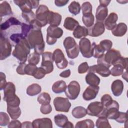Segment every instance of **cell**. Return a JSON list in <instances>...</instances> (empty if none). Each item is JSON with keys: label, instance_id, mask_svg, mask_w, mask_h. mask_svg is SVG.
<instances>
[{"label": "cell", "instance_id": "obj_1", "mask_svg": "<svg viewBox=\"0 0 128 128\" xmlns=\"http://www.w3.org/2000/svg\"><path fill=\"white\" fill-rule=\"evenodd\" d=\"M33 26L27 36V40L30 45L31 49H34V52L41 55L44 52L45 43L41 30V27L37 24L35 22L32 24Z\"/></svg>", "mask_w": 128, "mask_h": 128}, {"label": "cell", "instance_id": "obj_2", "mask_svg": "<svg viewBox=\"0 0 128 128\" xmlns=\"http://www.w3.org/2000/svg\"><path fill=\"white\" fill-rule=\"evenodd\" d=\"M31 48L26 38L21 39L16 45L12 55L20 63H25L28 60V55L30 52Z\"/></svg>", "mask_w": 128, "mask_h": 128}, {"label": "cell", "instance_id": "obj_3", "mask_svg": "<svg viewBox=\"0 0 128 128\" xmlns=\"http://www.w3.org/2000/svg\"><path fill=\"white\" fill-rule=\"evenodd\" d=\"M122 56L120 51L114 49H111L108 51L106 54L98 58L97 60L98 64H102L108 68H110L112 65L114 63Z\"/></svg>", "mask_w": 128, "mask_h": 128}, {"label": "cell", "instance_id": "obj_4", "mask_svg": "<svg viewBox=\"0 0 128 128\" xmlns=\"http://www.w3.org/2000/svg\"><path fill=\"white\" fill-rule=\"evenodd\" d=\"M63 44L68 56L70 58L74 59L78 56L80 53L79 46L74 38L70 36L66 38Z\"/></svg>", "mask_w": 128, "mask_h": 128}, {"label": "cell", "instance_id": "obj_5", "mask_svg": "<svg viewBox=\"0 0 128 128\" xmlns=\"http://www.w3.org/2000/svg\"><path fill=\"white\" fill-rule=\"evenodd\" d=\"M48 7L41 4L38 8L36 13V22L40 27L45 26L48 24V16L50 12Z\"/></svg>", "mask_w": 128, "mask_h": 128}, {"label": "cell", "instance_id": "obj_6", "mask_svg": "<svg viewBox=\"0 0 128 128\" xmlns=\"http://www.w3.org/2000/svg\"><path fill=\"white\" fill-rule=\"evenodd\" d=\"M120 106L118 103L113 100L112 103L107 107L104 108L98 117L103 116L110 120H116L119 112Z\"/></svg>", "mask_w": 128, "mask_h": 128}, {"label": "cell", "instance_id": "obj_7", "mask_svg": "<svg viewBox=\"0 0 128 128\" xmlns=\"http://www.w3.org/2000/svg\"><path fill=\"white\" fill-rule=\"evenodd\" d=\"M46 31V42L50 46L54 44L57 42V39L60 38L64 33L61 28L51 26L48 28Z\"/></svg>", "mask_w": 128, "mask_h": 128}, {"label": "cell", "instance_id": "obj_8", "mask_svg": "<svg viewBox=\"0 0 128 128\" xmlns=\"http://www.w3.org/2000/svg\"><path fill=\"white\" fill-rule=\"evenodd\" d=\"M12 53V45L6 37L0 34V60H2L10 56Z\"/></svg>", "mask_w": 128, "mask_h": 128}, {"label": "cell", "instance_id": "obj_9", "mask_svg": "<svg viewBox=\"0 0 128 128\" xmlns=\"http://www.w3.org/2000/svg\"><path fill=\"white\" fill-rule=\"evenodd\" d=\"M79 49L82 56L86 58H90L93 56V47L89 39L84 38L79 42Z\"/></svg>", "mask_w": 128, "mask_h": 128}, {"label": "cell", "instance_id": "obj_10", "mask_svg": "<svg viewBox=\"0 0 128 128\" xmlns=\"http://www.w3.org/2000/svg\"><path fill=\"white\" fill-rule=\"evenodd\" d=\"M80 92V86L79 83L75 80L71 82L67 86L65 94L68 98L74 100L78 98Z\"/></svg>", "mask_w": 128, "mask_h": 128}, {"label": "cell", "instance_id": "obj_11", "mask_svg": "<svg viewBox=\"0 0 128 128\" xmlns=\"http://www.w3.org/2000/svg\"><path fill=\"white\" fill-rule=\"evenodd\" d=\"M55 110L57 112H68L71 107V103L68 98L56 97L54 100Z\"/></svg>", "mask_w": 128, "mask_h": 128}, {"label": "cell", "instance_id": "obj_12", "mask_svg": "<svg viewBox=\"0 0 128 128\" xmlns=\"http://www.w3.org/2000/svg\"><path fill=\"white\" fill-rule=\"evenodd\" d=\"M42 62L41 67L46 72V74H50L54 70L53 55L50 52H46L42 54Z\"/></svg>", "mask_w": 128, "mask_h": 128}, {"label": "cell", "instance_id": "obj_13", "mask_svg": "<svg viewBox=\"0 0 128 128\" xmlns=\"http://www.w3.org/2000/svg\"><path fill=\"white\" fill-rule=\"evenodd\" d=\"M52 55L54 61L59 69H64L68 66V61L61 50L59 48L56 49Z\"/></svg>", "mask_w": 128, "mask_h": 128}, {"label": "cell", "instance_id": "obj_14", "mask_svg": "<svg viewBox=\"0 0 128 128\" xmlns=\"http://www.w3.org/2000/svg\"><path fill=\"white\" fill-rule=\"evenodd\" d=\"M16 89L15 85L12 82H7L4 89V100L8 102L14 98L16 96Z\"/></svg>", "mask_w": 128, "mask_h": 128}, {"label": "cell", "instance_id": "obj_15", "mask_svg": "<svg viewBox=\"0 0 128 128\" xmlns=\"http://www.w3.org/2000/svg\"><path fill=\"white\" fill-rule=\"evenodd\" d=\"M88 72L97 73L102 77H108L110 75L109 68L102 64H96L90 66L88 70Z\"/></svg>", "mask_w": 128, "mask_h": 128}, {"label": "cell", "instance_id": "obj_16", "mask_svg": "<svg viewBox=\"0 0 128 128\" xmlns=\"http://www.w3.org/2000/svg\"><path fill=\"white\" fill-rule=\"evenodd\" d=\"M105 31V26L102 22H97L88 28V35L92 37H98L102 35Z\"/></svg>", "mask_w": 128, "mask_h": 128}, {"label": "cell", "instance_id": "obj_17", "mask_svg": "<svg viewBox=\"0 0 128 128\" xmlns=\"http://www.w3.org/2000/svg\"><path fill=\"white\" fill-rule=\"evenodd\" d=\"M104 108L101 102H91L88 106L87 114L92 116H97L100 114Z\"/></svg>", "mask_w": 128, "mask_h": 128}, {"label": "cell", "instance_id": "obj_18", "mask_svg": "<svg viewBox=\"0 0 128 128\" xmlns=\"http://www.w3.org/2000/svg\"><path fill=\"white\" fill-rule=\"evenodd\" d=\"M99 90L100 87L98 86H90L84 92L82 98L86 101L92 100L96 97Z\"/></svg>", "mask_w": 128, "mask_h": 128}, {"label": "cell", "instance_id": "obj_19", "mask_svg": "<svg viewBox=\"0 0 128 128\" xmlns=\"http://www.w3.org/2000/svg\"><path fill=\"white\" fill-rule=\"evenodd\" d=\"M34 128H52V122L50 118H42L34 120L32 122Z\"/></svg>", "mask_w": 128, "mask_h": 128}, {"label": "cell", "instance_id": "obj_20", "mask_svg": "<svg viewBox=\"0 0 128 128\" xmlns=\"http://www.w3.org/2000/svg\"><path fill=\"white\" fill-rule=\"evenodd\" d=\"M118 20V16L114 12L110 13L104 20L105 28L108 30H112L116 26Z\"/></svg>", "mask_w": 128, "mask_h": 128}, {"label": "cell", "instance_id": "obj_21", "mask_svg": "<svg viewBox=\"0 0 128 128\" xmlns=\"http://www.w3.org/2000/svg\"><path fill=\"white\" fill-rule=\"evenodd\" d=\"M108 16V8L107 6L100 4L98 7L96 13V17L97 22H103Z\"/></svg>", "mask_w": 128, "mask_h": 128}, {"label": "cell", "instance_id": "obj_22", "mask_svg": "<svg viewBox=\"0 0 128 128\" xmlns=\"http://www.w3.org/2000/svg\"><path fill=\"white\" fill-rule=\"evenodd\" d=\"M62 20V16L56 12L50 11L48 16V24L54 26H58L60 25Z\"/></svg>", "mask_w": 128, "mask_h": 128}, {"label": "cell", "instance_id": "obj_23", "mask_svg": "<svg viewBox=\"0 0 128 128\" xmlns=\"http://www.w3.org/2000/svg\"><path fill=\"white\" fill-rule=\"evenodd\" d=\"M124 88V83L120 80H115L113 82L111 86V90L112 94L116 96H119L122 94Z\"/></svg>", "mask_w": 128, "mask_h": 128}, {"label": "cell", "instance_id": "obj_24", "mask_svg": "<svg viewBox=\"0 0 128 128\" xmlns=\"http://www.w3.org/2000/svg\"><path fill=\"white\" fill-rule=\"evenodd\" d=\"M128 30L127 26L126 24L120 22L116 25L112 30V34L117 37H122L126 34Z\"/></svg>", "mask_w": 128, "mask_h": 128}, {"label": "cell", "instance_id": "obj_25", "mask_svg": "<svg viewBox=\"0 0 128 128\" xmlns=\"http://www.w3.org/2000/svg\"><path fill=\"white\" fill-rule=\"evenodd\" d=\"M88 35V29L84 26H78L73 32V36L77 39L84 38Z\"/></svg>", "mask_w": 128, "mask_h": 128}, {"label": "cell", "instance_id": "obj_26", "mask_svg": "<svg viewBox=\"0 0 128 128\" xmlns=\"http://www.w3.org/2000/svg\"><path fill=\"white\" fill-rule=\"evenodd\" d=\"M79 26V22L71 17H67L65 20L64 24V28L67 30L72 31L75 30V28Z\"/></svg>", "mask_w": 128, "mask_h": 128}, {"label": "cell", "instance_id": "obj_27", "mask_svg": "<svg viewBox=\"0 0 128 128\" xmlns=\"http://www.w3.org/2000/svg\"><path fill=\"white\" fill-rule=\"evenodd\" d=\"M66 84L64 80H58L55 82L52 86V90L55 94H62L65 92L66 88Z\"/></svg>", "mask_w": 128, "mask_h": 128}, {"label": "cell", "instance_id": "obj_28", "mask_svg": "<svg viewBox=\"0 0 128 128\" xmlns=\"http://www.w3.org/2000/svg\"><path fill=\"white\" fill-rule=\"evenodd\" d=\"M12 14L10 4L6 1H4L0 4V16L2 17Z\"/></svg>", "mask_w": 128, "mask_h": 128}, {"label": "cell", "instance_id": "obj_29", "mask_svg": "<svg viewBox=\"0 0 128 128\" xmlns=\"http://www.w3.org/2000/svg\"><path fill=\"white\" fill-rule=\"evenodd\" d=\"M14 4L18 6L22 11V12H28L32 10L30 0H14Z\"/></svg>", "mask_w": 128, "mask_h": 128}, {"label": "cell", "instance_id": "obj_30", "mask_svg": "<svg viewBox=\"0 0 128 128\" xmlns=\"http://www.w3.org/2000/svg\"><path fill=\"white\" fill-rule=\"evenodd\" d=\"M21 24L22 23L18 19L14 17H11L0 24V29L1 30H6L12 26H20Z\"/></svg>", "mask_w": 128, "mask_h": 128}, {"label": "cell", "instance_id": "obj_31", "mask_svg": "<svg viewBox=\"0 0 128 128\" xmlns=\"http://www.w3.org/2000/svg\"><path fill=\"white\" fill-rule=\"evenodd\" d=\"M86 81L90 86H98L100 82V79L94 73L88 72L86 76Z\"/></svg>", "mask_w": 128, "mask_h": 128}, {"label": "cell", "instance_id": "obj_32", "mask_svg": "<svg viewBox=\"0 0 128 128\" xmlns=\"http://www.w3.org/2000/svg\"><path fill=\"white\" fill-rule=\"evenodd\" d=\"M7 112L12 120L18 118L22 114L20 106H7Z\"/></svg>", "mask_w": 128, "mask_h": 128}, {"label": "cell", "instance_id": "obj_33", "mask_svg": "<svg viewBox=\"0 0 128 128\" xmlns=\"http://www.w3.org/2000/svg\"><path fill=\"white\" fill-rule=\"evenodd\" d=\"M72 116L76 118H82L87 114L86 110L82 106H76L74 108L72 112Z\"/></svg>", "mask_w": 128, "mask_h": 128}, {"label": "cell", "instance_id": "obj_34", "mask_svg": "<svg viewBox=\"0 0 128 128\" xmlns=\"http://www.w3.org/2000/svg\"><path fill=\"white\" fill-rule=\"evenodd\" d=\"M42 91L41 86L37 84H33L28 86L26 89V94L28 95L34 96L39 94Z\"/></svg>", "mask_w": 128, "mask_h": 128}, {"label": "cell", "instance_id": "obj_35", "mask_svg": "<svg viewBox=\"0 0 128 128\" xmlns=\"http://www.w3.org/2000/svg\"><path fill=\"white\" fill-rule=\"evenodd\" d=\"M82 20L85 26L90 28L94 24V16L92 13L84 14L82 16Z\"/></svg>", "mask_w": 128, "mask_h": 128}, {"label": "cell", "instance_id": "obj_36", "mask_svg": "<svg viewBox=\"0 0 128 128\" xmlns=\"http://www.w3.org/2000/svg\"><path fill=\"white\" fill-rule=\"evenodd\" d=\"M54 120L56 125L60 128H64L66 122L68 121V117L64 114H57L55 116Z\"/></svg>", "mask_w": 128, "mask_h": 128}, {"label": "cell", "instance_id": "obj_37", "mask_svg": "<svg viewBox=\"0 0 128 128\" xmlns=\"http://www.w3.org/2000/svg\"><path fill=\"white\" fill-rule=\"evenodd\" d=\"M75 127L76 128H94V124L90 119H86L78 122Z\"/></svg>", "mask_w": 128, "mask_h": 128}, {"label": "cell", "instance_id": "obj_38", "mask_svg": "<svg viewBox=\"0 0 128 128\" xmlns=\"http://www.w3.org/2000/svg\"><path fill=\"white\" fill-rule=\"evenodd\" d=\"M81 10V6L79 2L73 1L68 6V10L72 14L76 16L80 13Z\"/></svg>", "mask_w": 128, "mask_h": 128}, {"label": "cell", "instance_id": "obj_39", "mask_svg": "<svg viewBox=\"0 0 128 128\" xmlns=\"http://www.w3.org/2000/svg\"><path fill=\"white\" fill-rule=\"evenodd\" d=\"M96 127L98 128H110L111 126L110 124L108 118L100 116L98 117L96 122Z\"/></svg>", "mask_w": 128, "mask_h": 128}, {"label": "cell", "instance_id": "obj_40", "mask_svg": "<svg viewBox=\"0 0 128 128\" xmlns=\"http://www.w3.org/2000/svg\"><path fill=\"white\" fill-rule=\"evenodd\" d=\"M92 45L93 47L92 56H94V58H98L104 54L105 51L102 48L100 44H96L94 42L92 44Z\"/></svg>", "mask_w": 128, "mask_h": 128}, {"label": "cell", "instance_id": "obj_41", "mask_svg": "<svg viewBox=\"0 0 128 128\" xmlns=\"http://www.w3.org/2000/svg\"><path fill=\"white\" fill-rule=\"evenodd\" d=\"M22 18L28 24H32L36 20V15L32 10L22 12Z\"/></svg>", "mask_w": 128, "mask_h": 128}, {"label": "cell", "instance_id": "obj_42", "mask_svg": "<svg viewBox=\"0 0 128 128\" xmlns=\"http://www.w3.org/2000/svg\"><path fill=\"white\" fill-rule=\"evenodd\" d=\"M51 98L50 95L46 92H42L40 94L38 98V102L41 104H50Z\"/></svg>", "mask_w": 128, "mask_h": 128}, {"label": "cell", "instance_id": "obj_43", "mask_svg": "<svg viewBox=\"0 0 128 128\" xmlns=\"http://www.w3.org/2000/svg\"><path fill=\"white\" fill-rule=\"evenodd\" d=\"M124 68L120 64H116L112 68L110 71V74L114 76H120L123 74Z\"/></svg>", "mask_w": 128, "mask_h": 128}, {"label": "cell", "instance_id": "obj_44", "mask_svg": "<svg viewBox=\"0 0 128 128\" xmlns=\"http://www.w3.org/2000/svg\"><path fill=\"white\" fill-rule=\"evenodd\" d=\"M38 67L36 65L28 64H26L25 68V74H26L34 76L36 72Z\"/></svg>", "mask_w": 128, "mask_h": 128}, {"label": "cell", "instance_id": "obj_45", "mask_svg": "<svg viewBox=\"0 0 128 128\" xmlns=\"http://www.w3.org/2000/svg\"><path fill=\"white\" fill-rule=\"evenodd\" d=\"M22 34L24 38H27L28 34L32 29L33 26L32 24H26L25 23H22Z\"/></svg>", "mask_w": 128, "mask_h": 128}, {"label": "cell", "instance_id": "obj_46", "mask_svg": "<svg viewBox=\"0 0 128 128\" xmlns=\"http://www.w3.org/2000/svg\"><path fill=\"white\" fill-rule=\"evenodd\" d=\"M113 101L112 96L108 94H105L101 98V103L104 108H105L110 104Z\"/></svg>", "mask_w": 128, "mask_h": 128}, {"label": "cell", "instance_id": "obj_47", "mask_svg": "<svg viewBox=\"0 0 128 128\" xmlns=\"http://www.w3.org/2000/svg\"><path fill=\"white\" fill-rule=\"evenodd\" d=\"M115 120L120 124H127L128 114L127 112H119Z\"/></svg>", "mask_w": 128, "mask_h": 128}, {"label": "cell", "instance_id": "obj_48", "mask_svg": "<svg viewBox=\"0 0 128 128\" xmlns=\"http://www.w3.org/2000/svg\"><path fill=\"white\" fill-rule=\"evenodd\" d=\"M10 123V118L6 113L4 112H0V126H4Z\"/></svg>", "mask_w": 128, "mask_h": 128}, {"label": "cell", "instance_id": "obj_49", "mask_svg": "<svg viewBox=\"0 0 128 128\" xmlns=\"http://www.w3.org/2000/svg\"><path fill=\"white\" fill-rule=\"evenodd\" d=\"M99 44L105 52H108L111 50L112 46V42L109 40H104L101 41Z\"/></svg>", "mask_w": 128, "mask_h": 128}, {"label": "cell", "instance_id": "obj_50", "mask_svg": "<svg viewBox=\"0 0 128 128\" xmlns=\"http://www.w3.org/2000/svg\"><path fill=\"white\" fill-rule=\"evenodd\" d=\"M40 60V55L34 52L30 54L28 58V64L37 65Z\"/></svg>", "mask_w": 128, "mask_h": 128}, {"label": "cell", "instance_id": "obj_51", "mask_svg": "<svg viewBox=\"0 0 128 128\" xmlns=\"http://www.w3.org/2000/svg\"><path fill=\"white\" fill-rule=\"evenodd\" d=\"M81 8L82 10V14H88V13H92V4L88 2H84L82 4Z\"/></svg>", "mask_w": 128, "mask_h": 128}, {"label": "cell", "instance_id": "obj_52", "mask_svg": "<svg viewBox=\"0 0 128 128\" xmlns=\"http://www.w3.org/2000/svg\"><path fill=\"white\" fill-rule=\"evenodd\" d=\"M46 74V70L43 68L40 67V68H38L36 72L35 73L34 75L33 76L36 79L40 80L44 78Z\"/></svg>", "mask_w": 128, "mask_h": 128}, {"label": "cell", "instance_id": "obj_53", "mask_svg": "<svg viewBox=\"0 0 128 128\" xmlns=\"http://www.w3.org/2000/svg\"><path fill=\"white\" fill-rule=\"evenodd\" d=\"M89 66L87 62H84L82 63L78 67V72L80 74H83L86 72L88 69H89Z\"/></svg>", "mask_w": 128, "mask_h": 128}, {"label": "cell", "instance_id": "obj_54", "mask_svg": "<svg viewBox=\"0 0 128 128\" xmlns=\"http://www.w3.org/2000/svg\"><path fill=\"white\" fill-rule=\"evenodd\" d=\"M52 111V108L51 105L49 104H42L40 107V112L42 114H50Z\"/></svg>", "mask_w": 128, "mask_h": 128}, {"label": "cell", "instance_id": "obj_55", "mask_svg": "<svg viewBox=\"0 0 128 128\" xmlns=\"http://www.w3.org/2000/svg\"><path fill=\"white\" fill-rule=\"evenodd\" d=\"M6 76L2 72H0V90H2L4 89L6 85Z\"/></svg>", "mask_w": 128, "mask_h": 128}, {"label": "cell", "instance_id": "obj_56", "mask_svg": "<svg viewBox=\"0 0 128 128\" xmlns=\"http://www.w3.org/2000/svg\"><path fill=\"white\" fill-rule=\"evenodd\" d=\"M24 38L22 34H14L11 35L10 39L15 44H17L21 39Z\"/></svg>", "mask_w": 128, "mask_h": 128}, {"label": "cell", "instance_id": "obj_57", "mask_svg": "<svg viewBox=\"0 0 128 128\" xmlns=\"http://www.w3.org/2000/svg\"><path fill=\"white\" fill-rule=\"evenodd\" d=\"M22 124L19 120H13L11 121L8 126V128H22Z\"/></svg>", "mask_w": 128, "mask_h": 128}, {"label": "cell", "instance_id": "obj_58", "mask_svg": "<svg viewBox=\"0 0 128 128\" xmlns=\"http://www.w3.org/2000/svg\"><path fill=\"white\" fill-rule=\"evenodd\" d=\"M26 64L25 63H20V64L16 68V72L18 74L20 75H24L25 74V68Z\"/></svg>", "mask_w": 128, "mask_h": 128}, {"label": "cell", "instance_id": "obj_59", "mask_svg": "<svg viewBox=\"0 0 128 128\" xmlns=\"http://www.w3.org/2000/svg\"><path fill=\"white\" fill-rule=\"evenodd\" d=\"M68 2V0H56L54 1L55 5L58 7H62L66 6Z\"/></svg>", "mask_w": 128, "mask_h": 128}, {"label": "cell", "instance_id": "obj_60", "mask_svg": "<svg viewBox=\"0 0 128 128\" xmlns=\"http://www.w3.org/2000/svg\"><path fill=\"white\" fill-rule=\"evenodd\" d=\"M70 74H71L70 70V69H68V70H66L62 72L60 74V76L63 78H68L70 76Z\"/></svg>", "mask_w": 128, "mask_h": 128}, {"label": "cell", "instance_id": "obj_61", "mask_svg": "<svg viewBox=\"0 0 128 128\" xmlns=\"http://www.w3.org/2000/svg\"><path fill=\"white\" fill-rule=\"evenodd\" d=\"M33 9H36V8H38L40 4V2L38 0H30Z\"/></svg>", "mask_w": 128, "mask_h": 128}, {"label": "cell", "instance_id": "obj_62", "mask_svg": "<svg viewBox=\"0 0 128 128\" xmlns=\"http://www.w3.org/2000/svg\"><path fill=\"white\" fill-rule=\"evenodd\" d=\"M22 128H33L32 122H25L22 123Z\"/></svg>", "mask_w": 128, "mask_h": 128}, {"label": "cell", "instance_id": "obj_63", "mask_svg": "<svg viewBox=\"0 0 128 128\" xmlns=\"http://www.w3.org/2000/svg\"><path fill=\"white\" fill-rule=\"evenodd\" d=\"M111 2L110 0H100V4H102L103 6H107L109 5L110 3Z\"/></svg>", "mask_w": 128, "mask_h": 128}, {"label": "cell", "instance_id": "obj_64", "mask_svg": "<svg viewBox=\"0 0 128 128\" xmlns=\"http://www.w3.org/2000/svg\"><path fill=\"white\" fill-rule=\"evenodd\" d=\"M74 127V124L68 121L64 126V128H73Z\"/></svg>", "mask_w": 128, "mask_h": 128}]
</instances>
